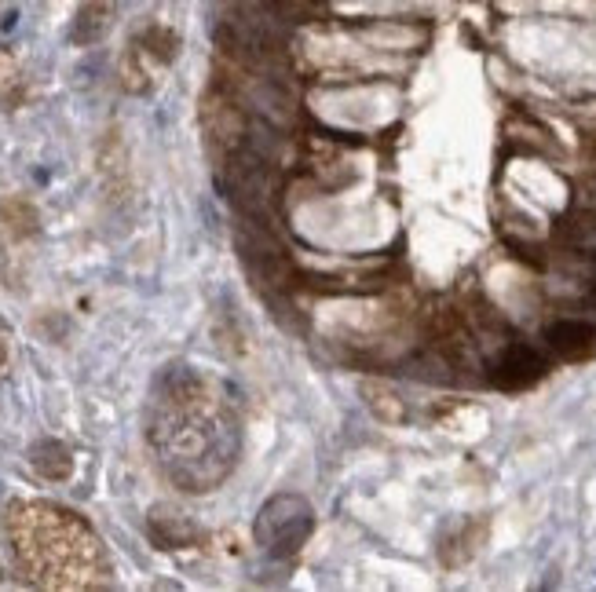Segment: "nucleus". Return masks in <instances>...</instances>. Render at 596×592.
I'll list each match as a JSON object with an SVG mask.
<instances>
[{
    "label": "nucleus",
    "mask_w": 596,
    "mask_h": 592,
    "mask_svg": "<svg viewBox=\"0 0 596 592\" xmlns=\"http://www.w3.org/2000/svg\"><path fill=\"white\" fill-rule=\"evenodd\" d=\"M150 446L183 490H213L242 450L238 417L202 373L165 370L150 399Z\"/></svg>",
    "instance_id": "f257e3e1"
},
{
    "label": "nucleus",
    "mask_w": 596,
    "mask_h": 592,
    "mask_svg": "<svg viewBox=\"0 0 596 592\" xmlns=\"http://www.w3.org/2000/svg\"><path fill=\"white\" fill-rule=\"evenodd\" d=\"M315 534V508L300 494H275L256 512L253 538L271 560H297Z\"/></svg>",
    "instance_id": "f03ea898"
},
{
    "label": "nucleus",
    "mask_w": 596,
    "mask_h": 592,
    "mask_svg": "<svg viewBox=\"0 0 596 592\" xmlns=\"http://www.w3.org/2000/svg\"><path fill=\"white\" fill-rule=\"evenodd\" d=\"M545 373H549V362L538 348L531 344H512V348L501 351V359L494 362V370H490V384L498 388V392H527L534 384L542 381Z\"/></svg>",
    "instance_id": "7ed1b4c3"
},
{
    "label": "nucleus",
    "mask_w": 596,
    "mask_h": 592,
    "mask_svg": "<svg viewBox=\"0 0 596 592\" xmlns=\"http://www.w3.org/2000/svg\"><path fill=\"white\" fill-rule=\"evenodd\" d=\"M545 348L560 362H586L596 355V326L586 318H560L545 329Z\"/></svg>",
    "instance_id": "20e7f679"
},
{
    "label": "nucleus",
    "mask_w": 596,
    "mask_h": 592,
    "mask_svg": "<svg viewBox=\"0 0 596 592\" xmlns=\"http://www.w3.org/2000/svg\"><path fill=\"white\" fill-rule=\"evenodd\" d=\"M44 523H48L52 545H63L66 538H74L77 530L85 527V523L70 519L66 512H59V508H44ZM15 552H19L22 563L33 567V571H48V567H52V560H48V552H41V545H15ZM52 552H63V549H52Z\"/></svg>",
    "instance_id": "39448f33"
},
{
    "label": "nucleus",
    "mask_w": 596,
    "mask_h": 592,
    "mask_svg": "<svg viewBox=\"0 0 596 592\" xmlns=\"http://www.w3.org/2000/svg\"><path fill=\"white\" fill-rule=\"evenodd\" d=\"M33 468L41 472L44 479H66L70 476V468H74V461H70V450H66L63 443H55V439H44V443L33 446Z\"/></svg>",
    "instance_id": "423d86ee"
},
{
    "label": "nucleus",
    "mask_w": 596,
    "mask_h": 592,
    "mask_svg": "<svg viewBox=\"0 0 596 592\" xmlns=\"http://www.w3.org/2000/svg\"><path fill=\"white\" fill-rule=\"evenodd\" d=\"M150 530H154V538L161 541V549H180L183 541H191V523H183L176 512L169 508H154V516H150Z\"/></svg>",
    "instance_id": "0eeeda50"
}]
</instances>
